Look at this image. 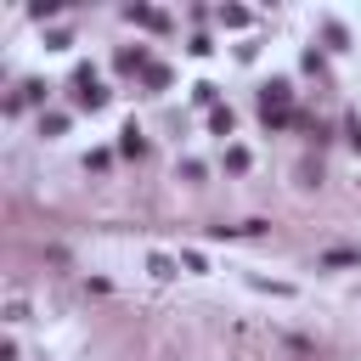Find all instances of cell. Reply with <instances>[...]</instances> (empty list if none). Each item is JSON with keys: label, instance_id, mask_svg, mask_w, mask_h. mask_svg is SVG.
Here are the masks:
<instances>
[{"label": "cell", "instance_id": "obj_4", "mask_svg": "<svg viewBox=\"0 0 361 361\" xmlns=\"http://www.w3.org/2000/svg\"><path fill=\"white\" fill-rule=\"evenodd\" d=\"M113 62H118V68H124V73H135V68H141V73H147V68H152V62H147V51H141V45H135V51H130V45H124V51H118V56H113Z\"/></svg>", "mask_w": 361, "mask_h": 361}, {"label": "cell", "instance_id": "obj_2", "mask_svg": "<svg viewBox=\"0 0 361 361\" xmlns=\"http://www.w3.org/2000/svg\"><path fill=\"white\" fill-rule=\"evenodd\" d=\"M73 102H79V107H90V113L107 102V90L96 85V73H90V68H79V73H73Z\"/></svg>", "mask_w": 361, "mask_h": 361}, {"label": "cell", "instance_id": "obj_10", "mask_svg": "<svg viewBox=\"0 0 361 361\" xmlns=\"http://www.w3.org/2000/svg\"><path fill=\"white\" fill-rule=\"evenodd\" d=\"M141 79H147V85H152V90H164V85H169V68H158V62H152V68H147V73H141Z\"/></svg>", "mask_w": 361, "mask_h": 361}, {"label": "cell", "instance_id": "obj_5", "mask_svg": "<svg viewBox=\"0 0 361 361\" xmlns=\"http://www.w3.org/2000/svg\"><path fill=\"white\" fill-rule=\"evenodd\" d=\"M118 152H124V158H141V152H147V141H141V130H135V124L124 130V141H118Z\"/></svg>", "mask_w": 361, "mask_h": 361}, {"label": "cell", "instance_id": "obj_1", "mask_svg": "<svg viewBox=\"0 0 361 361\" xmlns=\"http://www.w3.org/2000/svg\"><path fill=\"white\" fill-rule=\"evenodd\" d=\"M288 102H293V85L288 79H271L259 90V107H265V124H288Z\"/></svg>", "mask_w": 361, "mask_h": 361}, {"label": "cell", "instance_id": "obj_3", "mask_svg": "<svg viewBox=\"0 0 361 361\" xmlns=\"http://www.w3.org/2000/svg\"><path fill=\"white\" fill-rule=\"evenodd\" d=\"M124 17H130V23H141V28H169V17H164V11H152V6H124Z\"/></svg>", "mask_w": 361, "mask_h": 361}, {"label": "cell", "instance_id": "obj_7", "mask_svg": "<svg viewBox=\"0 0 361 361\" xmlns=\"http://www.w3.org/2000/svg\"><path fill=\"white\" fill-rule=\"evenodd\" d=\"M220 23H226V28H243L248 11H243V6H220Z\"/></svg>", "mask_w": 361, "mask_h": 361}, {"label": "cell", "instance_id": "obj_12", "mask_svg": "<svg viewBox=\"0 0 361 361\" xmlns=\"http://www.w3.org/2000/svg\"><path fill=\"white\" fill-rule=\"evenodd\" d=\"M350 141H355V147H361V118H350Z\"/></svg>", "mask_w": 361, "mask_h": 361}, {"label": "cell", "instance_id": "obj_8", "mask_svg": "<svg viewBox=\"0 0 361 361\" xmlns=\"http://www.w3.org/2000/svg\"><path fill=\"white\" fill-rule=\"evenodd\" d=\"M39 96H45V85H39V79H28V85L17 90V102H11V107H23V102H39Z\"/></svg>", "mask_w": 361, "mask_h": 361}, {"label": "cell", "instance_id": "obj_11", "mask_svg": "<svg viewBox=\"0 0 361 361\" xmlns=\"http://www.w3.org/2000/svg\"><path fill=\"white\" fill-rule=\"evenodd\" d=\"M226 169H248V152L243 147H226Z\"/></svg>", "mask_w": 361, "mask_h": 361}, {"label": "cell", "instance_id": "obj_6", "mask_svg": "<svg viewBox=\"0 0 361 361\" xmlns=\"http://www.w3.org/2000/svg\"><path fill=\"white\" fill-rule=\"evenodd\" d=\"M209 124H214V135H231V124H237V118H231V107H214V113H209Z\"/></svg>", "mask_w": 361, "mask_h": 361}, {"label": "cell", "instance_id": "obj_9", "mask_svg": "<svg viewBox=\"0 0 361 361\" xmlns=\"http://www.w3.org/2000/svg\"><path fill=\"white\" fill-rule=\"evenodd\" d=\"M62 130H68L62 113H45V118H39V135H62Z\"/></svg>", "mask_w": 361, "mask_h": 361}]
</instances>
